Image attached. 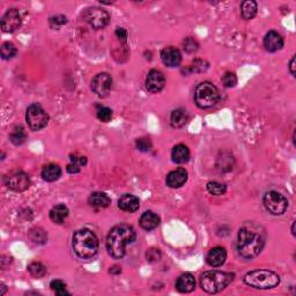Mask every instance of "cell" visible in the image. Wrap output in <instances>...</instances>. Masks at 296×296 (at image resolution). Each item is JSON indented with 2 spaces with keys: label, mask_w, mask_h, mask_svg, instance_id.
<instances>
[{
  "label": "cell",
  "mask_w": 296,
  "mask_h": 296,
  "mask_svg": "<svg viewBox=\"0 0 296 296\" xmlns=\"http://www.w3.org/2000/svg\"><path fill=\"white\" fill-rule=\"evenodd\" d=\"M222 83H223L224 87L227 88H231V87H235L237 83V76L234 72H226L222 76Z\"/></svg>",
  "instance_id": "d6a6232c"
},
{
  "label": "cell",
  "mask_w": 296,
  "mask_h": 296,
  "mask_svg": "<svg viewBox=\"0 0 296 296\" xmlns=\"http://www.w3.org/2000/svg\"><path fill=\"white\" fill-rule=\"evenodd\" d=\"M208 67V64L204 62V60L201 59H196L194 63L191 64V66H190V71L191 72H202V71H205Z\"/></svg>",
  "instance_id": "f35d334b"
},
{
  "label": "cell",
  "mask_w": 296,
  "mask_h": 296,
  "mask_svg": "<svg viewBox=\"0 0 296 296\" xmlns=\"http://www.w3.org/2000/svg\"><path fill=\"white\" fill-rule=\"evenodd\" d=\"M188 181V172L184 168H177L167 175V185L172 189H178Z\"/></svg>",
  "instance_id": "5bb4252c"
},
{
  "label": "cell",
  "mask_w": 296,
  "mask_h": 296,
  "mask_svg": "<svg viewBox=\"0 0 296 296\" xmlns=\"http://www.w3.org/2000/svg\"><path fill=\"white\" fill-rule=\"evenodd\" d=\"M188 120H189L188 112H186L185 109L179 108L172 112V116H170V124H172L173 127L179 128L184 126Z\"/></svg>",
  "instance_id": "cb8c5ba5"
},
{
  "label": "cell",
  "mask_w": 296,
  "mask_h": 296,
  "mask_svg": "<svg viewBox=\"0 0 296 296\" xmlns=\"http://www.w3.org/2000/svg\"><path fill=\"white\" fill-rule=\"evenodd\" d=\"M139 198L130 194L123 195L120 198V200H118V207H120L122 211L128 212V213H133V212L139 210Z\"/></svg>",
  "instance_id": "ac0fdd59"
},
{
  "label": "cell",
  "mask_w": 296,
  "mask_h": 296,
  "mask_svg": "<svg viewBox=\"0 0 296 296\" xmlns=\"http://www.w3.org/2000/svg\"><path fill=\"white\" fill-rule=\"evenodd\" d=\"M71 162L67 166V172L70 173H80V170L83 166H86L87 163V159L85 156H75V155H71L70 156Z\"/></svg>",
  "instance_id": "4316f807"
},
{
  "label": "cell",
  "mask_w": 296,
  "mask_h": 296,
  "mask_svg": "<svg viewBox=\"0 0 296 296\" xmlns=\"http://www.w3.org/2000/svg\"><path fill=\"white\" fill-rule=\"evenodd\" d=\"M189 159H190V150L185 145L179 144V145H176V146L173 148L172 160L173 162L178 163V165H182V163L188 162Z\"/></svg>",
  "instance_id": "7402d4cb"
},
{
  "label": "cell",
  "mask_w": 296,
  "mask_h": 296,
  "mask_svg": "<svg viewBox=\"0 0 296 296\" xmlns=\"http://www.w3.org/2000/svg\"><path fill=\"white\" fill-rule=\"evenodd\" d=\"M18 50L17 48L13 43H9V42H5L4 44L1 46V50H0V53H1V58L2 59H11L17 54Z\"/></svg>",
  "instance_id": "f1b7e54d"
},
{
  "label": "cell",
  "mask_w": 296,
  "mask_h": 296,
  "mask_svg": "<svg viewBox=\"0 0 296 296\" xmlns=\"http://www.w3.org/2000/svg\"><path fill=\"white\" fill-rule=\"evenodd\" d=\"M96 116L99 121L102 122H109L112 117V110L107 107H101L98 109V112H96Z\"/></svg>",
  "instance_id": "d590c367"
},
{
  "label": "cell",
  "mask_w": 296,
  "mask_h": 296,
  "mask_svg": "<svg viewBox=\"0 0 296 296\" xmlns=\"http://www.w3.org/2000/svg\"><path fill=\"white\" fill-rule=\"evenodd\" d=\"M136 146L140 152H149L152 149V141L148 139V138H140V139L136 141Z\"/></svg>",
  "instance_id": "e575fe53"
},
{
  "label": "cell",
  "mask_w": 296,
  "mask_h": 296,
  "mask_svg": "<svg viewBox=\"0 0 296 296\" xmlns=\"http://www.w3.org/2000/svg\"><path fill=\"white\" fill-rule=\"evenodd\" d=\"M161 59L168 67H177L182 62V54L176 48L167 47L161 52Z\"/></svg>",
  "instance_id": "9a60e30c"
},
{
  "label": "cell",
  "mask_w": 296,
  "mask_h": 296,
  "mask_svg": "<svg viewBox=\"0 0 296 296\" xmlns=\"http://www.w3.org/2000/svg\"><path fill=\"white\" fill-rule=\"evenodd\" d=\"M294 227H295V222H293V226H292V234L295 236V231H294Z\"/></svg>",
  "instance_id": "7bdbcfd3"
},
{
  "label": "cell",
  "mask_w": 296,
  "mask_h": 296,
  "mask_svg": "<svg viewBox=\"0 0 296 296\" xmlns=\"http://www.w3.org/2000/svg\"><path fill=\"white\" fill-rule=\"evenodd\" d=\"M30 239L34 241L35 243H44L48 239L47 234L44 233V230L42 229H34L30 233Z\"/></svg>",
  "instance_id": "8d00e7d4"
},
{
  "label": "cell",
  "mask_w": 296,
  "mask_h": 296,
  "mask_svg": "<svg viewBox=\"0 0 296 296\" xmlns=\"http://www.w3.org/2000/svg\"><path fill=\"white\" fill-rule=\"evenodd\" d=\"M25 139H27V134H25V132L22 126L15 127L11 133V136H9V140H11L14 145L24 144Z\"/></svg>",
  "instance_id": "83f0119b"
},
{
  "label": "cell",
  "mask_w": 296,
  "mask_h": 296,
  "mask_svg": "<svg viewBox=\"0 0 296 296\" xmlns=\"http://www.w3.org/2000/svg\"><path fill=\"white\" fill-rule=\"evenodd\" d=\"M207 191L210 192L211 195L221 196V195L226 194L227 186L219 182H210V183H207Z\"/></svg>",
  "instance_id": "4dcf8cb0"
},
{
  "label": "cell",
  "mask_w": 296,
  "mask_h": 296,
  "mask_svg": "<svg viewBox=\"0 0 296 296\" xmlns=\"http://www.w3.org/2000/svg\"><path fill=\"white\" fill-rule=\"evenodd\" d=\"M289 72L293 76H295V56H293L291 63H289Z\"/></svg>",
  "instance_id": "b9f144b4"
},
{
  "label": "cell",
  "mask_w": 296,
  "mask_h": 296,
  "mask_svg": "<svg viewBox=\"0 0 296 296\" xmlns=\"http://www.w3.org/2000/svg\"><path fill=\"white\" fill-rule=\"evenodd\" d=\"M51 289L53 292H56L57 295L64 296V295H70V293L66 291V285L64 284L62 280H53L50 285Z\"/></svg>",
  "instance_id": "1f68e13d"
},
{
  "label": "cell",
  "mask_w": 296,
  "mask_h": 296,
  "mask_svg": "<svg viewBox=\"0 0 296 296\" xmlns=\"http://www.w3.org/2000/svg\"><path fill=\"white\" fill-rule=\"evenodd\" d=\"M82 18L94 29L105 28L110 22L109 13L99 7H89L85 9V12L82 13Z\"/></svg>",
  "instance_id": "9c48e42d"
},
{
  "label": "cell",
  "mask_w": 296,
  "mask_h": 296,
  "mask_svg": "<svg viewBox=\"0 0 296 296\" xmlns=\"http://www.w3.org/2000/svg\"><path fill=\"white\" fill-rule=\"evenodd\" d=\"M4 183L9 190L22 192L30 186V178L25 172L15 170V172L9 173L4 177Z\"/></svg>",
  "instance_id": "30bf717a"
},
{
  "label": "cell",
  "mask_w": 296,
  "mask_h": 296,
  "mask_svg": "<svg viewBox=\"0 0 296 296\" xmlns=\"http://www.w3.org/2000/svg\"><path fill=\"white\" fill-rule=\"evenodd\" d=\"M21 25V15L17 8H11L1 18V29L4 33H13Z\"/></svg>",
  "instance_id": "7c38bea8"
},
{
  "label": "cell",
  "mask_w": 296,
  "mask_h": 296,
  "mask_svg": "<svg viewBox=\"0 0 296 296\" xmlns=\"http://www.w3.org/2000/svg\"><path fill=\"white\" fill-rule=\"evenodd\" d=\"M219 91L213 83L206 81L197 86L195 91V103L200 109H208L217 104Z\"/></svg>",
  "instance_id": "8992f818"
},
{
  "label": "cell",
  "mask_w": 296,
  "mask_h": 296,
  "mask_svg": "<svg viewBox=\"0 0 296 296\" xmlns=\"http://www.w3.org/2000/svg\"><path fill=\"white\" fill-rule=\"evenodd\" d=\"M244 284L256 289H271L280 284V276L270 270H255L244 275Z\"/></svg>",
  "instance_id": "5b68a950"
},
{
  "label": "cell",
  "mask_w": 296,
  "mask_h": 296,
  "mask_svg": "<svg viewBox=\"0 0 296 296\" xmlns=\"http://www.w3.org/2000/svg\"><path fill=\"white\" fill-rule=\"evenodd\" d=\"M72 247L75 255L81 259H91L99 251V240L89 229H80L73 235Z\"/></svg>",
  "instance_id": "3957f363"
},
{
  "label": "cell",
  "mask_w": 296,
  "mask_h": 296,
  "mask_svg": "<svg viewBox=\"0 0 296 296\" xmlns=\"http://www.w3.org/2000/svg\"><path fill=\"white\" fill-rule=\"evenodd\" d=\"M67 217H69V208L63 204L56 205L50 211V219L57 224H62Z\"/></svg>",
  "instance_id": "d4e9b609"
},
{
  "label": "cell",
  "mask_w": 296,
  "mask_h": 296,
  "mask_svg": "<svg viewBox=\"0 0 296 296\" xmlns=\"http://www.w3.org/2000/svg\"><path fill=\"white\" fill-rule=\"evenodd\" d=\"M196 287V280L190 273L182 274L176 281V289L181 293H190Z\"/></svg>",
  "instance_id": "44dd1931"
},
{
  "label": "cell",
  "mask_w": 296,
  "mask_h": 296,
  "mask_svg": "<svg viewBox=\"0 0 296 296\" xmlns=\"http://www.w3.org/2000/svg\"><path fill=\"white\" fill-rule=\"evenodd\" d=\"M257 11H258V6H257V2L253 1V0H247V1H243L242 5H241V14H242V18L246 19V20H251L256 17Z\"/></svg>",
  "instance_id": "484cf974"
},
{
  "label": "cell",
  "mask_w": 296,
  "mask_h": 296,
  "mask_svg": "<svg viewBox=\"0 0 296 296\" xmlns=\"http://www.w3.org/2000/svg\"><path fill=\"white\" fill-rule=\"evenodd\" d=\"M227 259V251L222 247H215L207 253L206 257V262L210 266L213 268H219V266L223 265Z\"/></svg>",
  "instance_id": "e0dca14e"
},
{
  "label": "cell",
  "mask_w": 296,
  "mask_h": 296,
  "mask_svg": "<svg viewBox=\"0 0 296 296\" xmlns=\"http://www.w3.org/2000/svg\"><path fill=\"white\" fill-rule=\"evenodd\" d=\"M265 237L255 226H244L237 235V252L244 259H253L262 252Z\"/></svg>",
  "instance_id": "6da1fadb"
},
{
  "label": "cell",
  "mask_w": 296,
  "mask_h": 296,
  "mask_svg": "<svg viewBox=\"0 0 296 296\" xmlns=\"http://www.w3.org/2000/svg\"><path fill=\"white\" fill-rule=\"evenodd\" d=\"M160 221L161 220H160L159 215L155 214L152 211H147V212H145V213H143V215L140 217L139 224L144 230L150 231L159 227Z\"/></svg>",
  "instance_id": "d6986e66"
},
{
  "label": "cell",
  "mask_w": 296,
  "mask_h": 296,
  "mask_svg": "<svg viewBox=\"0 0 296 296\" xmlns=\"http://www.w3.org/2000/svg\"><path fill=\"white\" fill-rule=\"evenodd\" d=\"M234 280V274L222 271H207L200 276V286L208 294L223 291Z\"/></svg>",
  "instance_id": "277c9868"
},
{
  "label": "cell",
  "mask_w": 296,
  "mask_h": 296,
  "mask_svg": "<svg viewBox=\"0 0 296 296\" xmlns=\"http://www.w3.org/2000/svg\"><path fill=\"white\" fill-rule=\"evenodd\" d=\"M136 240V231L128 224H117L107 237V250L112 258L122 259L126 253V247Z\"/></svg>",
  "instance_id": "7a4b0ae2"
},
{
  "label": "cell",
  "mask_w": 296,
  "mask_h": 296,
  "mask_svg": "<svg viewBox=\"0 0 296 296\" xmlns=\"http://www.w3.org/2000/svg\"><path fill=\"white\" fill-rule=\"evenodd\" d=\"M110 198L104 192H93L88 198V204L95 208H105L110 205Z\"/></svg>",
  "instance_id": "603a6c76"
},
{
  "label": "cell",
  "mask_w": 296,
  "mask_h": 296,
  "mask_svg": "<svg viewBox=\"0 0 296 296\" xmlns=\"http://www.w3.org/2000/svg\"><path fill=\"white\" fill-rule=\"evenodd\" d=\"M92 91L99 98H107L112 88V78L110 74L99 73L92 80Z\"/></svg>",
  "instance_id": "8fae6325"
},
{
  "label": "cell",
  "mask_w": 296,
  "mask_h": 296,
  "mask_svg": "<svg viewBox=\"0 0 296 296\" xmlns=\"http://www.w3.org/2000/svg\"><path fill=\"white\" fill-rule=\"evenodd\" d=\"M28 271H29V273H30L31 275L34 276V278L40 279V278H42V276L46 275L47 269L44 268L43 264L35 262V263H31L30 265L28 266Z\"/></svg>",
  "instance_id": "f546056e"
},
{
  "label": "cell",
  "mask_w": 296,
  "mask_h": 296,
  "mask_svg": "<svg viewBox=\"0 0 296 296\" xmlns=\"http://www.w3.org/2000/svg\"><path fill=\"white\" fill-rule=\"evenodd\" d=\"M166 85V78L159 70H150L146 78V88L150 93H159Z\"/></svg>",
  "instance_id": "4fadbf2b"
},
{
  "label": "cell",
  "mask_w": 296,
  "mask_h": 296,
  "mask_svg": "<svg viewBox=\"0 0 296 296\" xmlns=\"http://www.w3.org/2000/svg\"><path fill=\"white\" fill-rule=\"evenodd\" d=\"M25 120L29 127L33 131H40L43 127L47 126V124L49 123V115L37 103L29 105L27 109V114H25Z\"/></svg>",
  "instance_id": "ba28073f"
},
{
  "label": "cell",
  "mask_w": 296,
  "mask_h": 296,
  "mask_svg": "<svg viewBox=\"0 0 296 296\" xmlns=\"http://www.w3.org/2000/svg\"><path fill=\"white\" fill-rule=\"evenodd\" d=\"M5 292H6V287L4 285H2V294H5Z\"/></svg>",
  "instance_id": "ee69618b"
},
{
  "label": "cell",
  "mask_w": 296,
  "mask_h": 296,
  "mask_svg": "<svg viewBox=\"0 0 296 296\" xmlns=\"http://www.w3.org/2000/svg\"><path fill=\"white\" fill-rule=\"evenodd\" d=\"M41 176L46 182H56L62 176V168L56 163H50V165L44 166Z\"/></svg>",
  "instance_id": "ffe728a7"
},
{
  "label": "cell",
  "mask_w": 296,
  "mask_h": 296,
  "mask_svg": "<svg viewBox=\"0 0 296 296\" xmlns=\"http://www.w3.org/2000/svg\"><path fill=\"white\" fill-rule=\"evenodd\" d=\"M183 48H184L185 52L188 53H194L199 49V44L198 42L192 37H188L183 43Z\"/></svg>",
  "instance_id": "836d02e7"
},
{
  "label": "cell",
  "mask_w": 296,
  "mask_h": 296,
  "mask_svg": "<svg viewBox=\"0 0 296 296\" xmlns=\"http://www.w3.org/2000/svg\"><path fill=\"white\" fill-rule=\"evenodd\" d=\"M263 204L269 213L272 215L284 214L288 207V201L285 198V196L278 191H274V190L268 191L264 195Z\"/></svg>",
  "instance_id": "52a82bcc"
},
{
  "label": "cell",
  "mask_w": 296,
  "mask_h": 296,
  "mask_svg": "<svg viewBox=\"0 0 296 296\" xmlns=\"http://www.w3.org/2000/svg\"><path fill=\"white\" fill-rule=\"evenodd\" d=\"M264 48L269 52H276L284 47V38L276 31H269L264 37Z\"/></svg>",
  "instance_id": "2e32d148"
},
{
  "label": "cell",
  "mask_w": 296,
  "mask_h": 296,
  "mask_svg": "<svg viewBox=\"0 0 296 296\" xmlns=\"http://www.w3.org/2000/svg\"><path fill=\"white\" fill-rule=\"evenodd\" d=\"M146 258L148 262H150V263L159 262V260L161 259L160 250L156 249V247H152V249H149L146 252Z\"/></svg>",
  "instance_id": "ab89813d"
},
{
  "label": "cell",
  "mask_w": 296,
  "mask_h": 296,
  "mask_svg": "<svg viewBox=\"0 0 296 296\" xmlns=\"http://www.w3.org/2000/svg\"><path fill=\"white\" fill-rule=\"evenodd\" d=\"M116 36H117L122 41H126L127 40V31L123 28H118L117 30H116Z\"/></svg>",
  "instance_id": "60d3db41"
},
{
  "label": "cell",
  "mask_w": 296,
  "mask_h": 296,
  "mask_svg": "<svg viewBox=\"0 0 296 296\" xmlns=\"http://www.w3.org/2000/svg\"><path fill=\"white\" fill-rule=\"evenodd\" d=\"M49 22H50L51 28L59 29L62 25L66 24L67 19H66V17H64V15H56V17H51Z\"/></svg>",
  "instance_id": "74e56055"
}]
</instances>
